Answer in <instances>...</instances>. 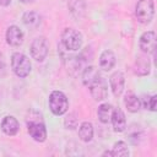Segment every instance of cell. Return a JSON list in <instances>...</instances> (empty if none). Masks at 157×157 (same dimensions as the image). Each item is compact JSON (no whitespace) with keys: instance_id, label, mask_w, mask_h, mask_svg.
<instances>
[{"instance_id":"6da1fadb","label":"cell","mask_w":157,"mask_h":157,"mask_svg":"<svg viewBox=\"0 0 157 157\" xmlns=\"http://www.w3.org/2000/svg\"><path fill=\"white\" fill-rule=\"evenodd\" d=\"M11 67H12V71L16 74V76L23 78L29 75L32 65L28 56H26L23 53L17 52V53H13L11 56Z\"/></svg>"},{"instance_id":"7a4b0ae2","label":"cell","mask_w":157,"mask_h":157,"mask_svg":"<svg viewBox=\"0 0 157 157\" xmlns=\"http://www.w3.org/2000/svg\"><path fill=\"white\" fill-rule=\"evenodd\" d=\"M155 5L153 0H139L135 7V16L142 25H147L153 18Z\"/></svg>"},{"instance_id":"3957f363","label":"cell","mask_w":157,"mask_h":157,"mask_svg":"<svg viewBox=\"0 0 157 157\" xmlns=\"http://www.w3.org/2000/svg\"><path fill=\"white\" fill-rule=\"evenodd\" d=\"M49 108L55 115L65 114L69 109L67 97L61 91H53L49 96Z\"/></svg>"},{"instance_id":"277c9868","label":"cell","mask_w":157,"mask_h":157,"mask_svg":"<svg viewBox=\"0 0 157 157\" xmlns=\"http://www.w3.org/2000/svg\"><path fill=\"white\" fill-rule=\"evenodd\" d=\"M61 43L67 50H78L82 45V34L74 28H65L61 33Z\"/></svg>"},{"instance_id":"5b68a950","label":"cell","mask_w":157,"mask_h":157,"mask_svg":"<svg viewBox=\"0 0 157 157\" xmlns=\"http://www.w3.org/2000/svg\"><path fill=\"white\" fill-rule=\"evenodd\" d=\"M31 55L36 61H43L49 52V44L48 40L44 37H37L36 39H33L32 44H31Z\"/></svg>"},{"instance_id":"8992f818","label":"cell","mask_w":157,"mask_h":157,"mask_svg":"<svg viewBox=\"0 0 157 157\" xmlns=\"http://www.w3.org/2000/svg\"><path fill=\"white\" fill-rule=\"evenodd\" d=\"M27 130L31 137L37 142H43L47 139V129L42 120H29L27 123Z\"/></svg>"},{"instance_id":"52a82bcc","label":"cell","mask_w":157,"mask_h":157,"mask_svg":"<svg viewBox=\"0 0 157 157\" xmlns=\"http://www.w3.org/2000/svg\"><path fill=\"white\" fill-rule=\"evenodd\" d=\"M88 88H90L91 96L93 97L94 101H103L107 97L108 85H107V81L101 75L88 86Z\"/></svg>"},{"instance_id":"ba28073f","label":"cell","mask_w":157,"mask_h":157,"mask_svg":"<svg viewBox=\"0 0 157 157\" xmlns=\"http://www.w3.org/2000/svg\"><path fill=\"white\" fill-rule=\"evenodd\" d=\"M139 47L146 54L155 53V50H156V33L153 31L144 32L139 39Z\"/></svg>"},{"instance_id":"9c48e42d","label":"cell","mask_w":157,"mask_h":157,"mask_svg":"<svg viewBox=\"0 0 157 157\" xmlns=\"http://www.w3.org/2000/svg\"><path fill=\"white\" fill-rule=\"evenodd\" d=\"M109 85L112 88V92L115 97H119L123 91H124V85H125V78L121 71H115L110 75L109 77Z\"/></svg>"},{"instance_id":"30bf717a","label":"cell","mask_w":157,"mask_h":157,"mask_svg":"<svg viewBox=\"0 0 157 157\" xmlns=\"http://www.w3.org/2000/svg\"><path fill=\"white\" fill-rule=\"evenodd\" d=\"M110 121H112L114 131H117V132H121L126 128V118H125L124 112L120 108H114L113 109Z\"/></svg>"},{"instance_id":"8fae6325","label":"cell","mask_w":157,"mask_h":157,"mask_svg":"<svg viewBox=\"0 0 157 157\" xmlns=\"http://www.w3.org/2000/svg\"><path fill=\"white\" fill-rule=\"evenodd\" d=\"M6 42L12 47H20L23 42V32L17 26H10L6 31Z\"/></svg>"},{"instance_id":"7c38bea8","label":"cell","mask_w":157,"mask_h":157,"mask_svg":"<svg viewBox=\"0 0 157 157\" xmlns=\"http://www.w3.org/2000/svg\"><path fill=\"white\" fill-rule=\"evenodd\" d=\"M1 130L9 136H15L20 130V124L15 117L6 115L1 121Z\"/></svg>"},{"instance_id":"4fadbf2b","label":"cell","mask_w":157,"mask_h":157,"mask_svg":"<svg viewBox=\"0 0 157 157\" xmlns=\"http://www.w3.org/2000/svg\"><path fill=\"white\" fill-rule=\"evenodd\" d=\"M115 65V55L112 50H104L99 56V67L103 71H109Z\"/></svg>"},{"instance_id":"5bb4252c","label":"cell","mask_w":157,"mask_h":157,"mask_svg":"<svg viewBox=\"0 0 157 157\" xmlns=\"http://www.w3.org/2000/svg\"><path fill=\"white\" fill-rule=\"evenodd\" d=\"M124 104H125L126 109H128L129 112H131V113H136V112H139L140 108H141V102H140V99H139L137 96H136L134 92H131V91H128V92L125 93V96H124Z\"/></svg>"},{"instance_id":"9a60e30c","label":"cell","mask_w":157,"mask_h":157,"mask_svg":"<svg viewBox=\"0 0 157 157\" xmlns=\"http://www.w3.org/2000/svg\"><path fill=\"white\" fill-rule=\"evenodd\" d=\"M150 69H151V64H150L148 58H146V56H137L136 58V61L134 64V72L136 75H139V76L148 75Z\"/></svg>"},{"instance_id":"2e32d148","label":"cell","mask_w":157,"mask_h":157,"mask_svg":"<svg viewBox=\"0 0 157 157\" xmlns=\"http://www.w3.org/2000/svg\"><path fill=\"white\" fill-rule=\"evenodd\" d=\"M69 10L75 18H81L86 11V4L83 0H69Z\"/></svg>"},{"instance_id":"e0dca14e","label":"cell","mask_w":157,"mask_h":157,"mask_svg":"<svg viewBox=\"0 0 157 157\" xmlns=\"http://www.w3.org/2000/svg\"><path fill=\"white\" fill-rule=\"evenodd\" d=\"M113 105L109 104V103H103L98 107V110H97V115H98V119L101 120V123L103 124H107L110 121V118H112V113H113Z\"/></svg>"},{"instance_id":"ac0fdd59","label":"cell","mask_w":157,"mask_h":157,"mask_svg":"<svg viewBox=\"0 0 157 157\" xmlns=\"http://www.w3.org/2000/svg\"><path fill=\"white\" fill-rule=\"evenodd\" d=\"M78 136L83 142H90L93 139V125L88 121H83L78 126Z\"/></svg>"},{"instance_id":"d6986e66","label":"cell","mask_w":157,"mask_h":157,"mask_svg":"<svg viewBox=\"0 0 157 157\" xmlns=\"http://www.w3.org/2000/svg\"><path fill=\"white\" fill-rule=\"evenodd\" d=\"M22 20H23V23L27 27H29V28H37L40 25V16L36 11H27V12H25Z\"/></svg>"},{"instance_id":"ffe728a7","label":"cell","mask_w":157,"mask_h":157,"mask_svg":"<svg viewBox=\"0 0 157 157\" xmlns=\"http://www.w3.org/2000/svg\"><path fill=\"white\" fill-rule=\"evenodd\" d=\"M98 76L99 72L94 66H87L82 72V82L85 86H90Z\"/></svg>"},{"instance_id":"44dd1931","label":"cell","mask_w":157,"mask_h":157,"mask_svg":"<svg viewBox=\"0 0 157 157\" xmlns=\"http://www.w3.org/2000/svg\"><path fill=\"white\" fill-rule=\"evenodd\" d=\"M112 155L113 156H118V157H125L129 156V148L128 145L124 141H118L113 145L112 148Z\"/></svg>"},{"instance_id":"7402d4cb","label":"cell","mask_w":157,"mask_h":157,"mask_svg":"<svg viewBox=\"0 0 157 157\" xmlns=\"http://www.w3.org/2000/svg\"><path fill=\"white\" fill-rule=\"evenodd\" d=\"M64 123H65V126L67 129H75L77 126V124H78V119H77V117H76L75 113H70L65 118V121Z\"/></svg>"},{"instance_id":"603a6c76","label":"cell","mask_w":157,"mask_h":157,"mask_svg":"<svg viewBox=\"0 0 157 157\" xmlns=\"http://www.w3.org/2000/svg\"><path fill=\"white\" fill-rule=\"evenodd\" d=\"M156 99H157V96L148 97V99H147V107L146 108H148L152 112H156Z\"/></svg>"},{"instance_id":"cb8c5ba5","label":"cell","mask_w":157,"mask_h":157,"mask_svg":"<svg viewBox=\"0 0 157 157\" xmlns=\"http://www.w3.org/2000/svg\"><path fill=\"white\" fill-rule=\"evenodd\" d=\"M4 69H5V61H4L2 55L0 54V70H4Z\"/></svg>"},{"instance_id":"d4e9b609","label":"cell","mask_w":157,"mask_h":157,"mask_svg":"<svg viewBox=\"0 0 157 157\" xmlns=\"http://www.w3.org/2000/svg\"><path fill=\"white\" fill-rule=\"evenodd\" d=\"M11 2V0H0V5L1 6H9Z\"/></svg>"},{"instance_id":"484cf974","label":"cell","mask_w":157,"mask_h":157,"mask_svg":"<svg viewBox=\"0 0 157 157\" xmlns=\"http://www.w3.org/2000/svg\"><path fill=\"white\" fill-rule=\"evenodd\" d=\"M21 2H23V4H29V2H33L34 0H20Z\"/></svg>"}]
</instances>
